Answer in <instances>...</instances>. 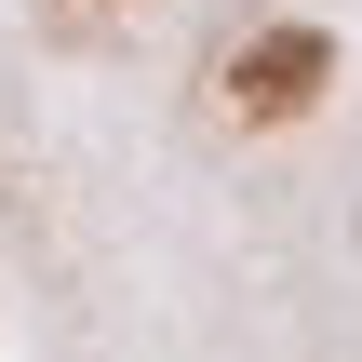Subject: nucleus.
Instances as JSON below:
<instances>
[{"label":"nucleus","instance_id":"f257e3e1","mask_svg":"<svg viewBox=\"0 0 362 362\" xmlns=\"http://www.w3.org/2000/svg\"><path fill=\"white\" fill-rule=\"evenodd\" d=\"M215 94H228V121H242V134H282V121H309V107L336 94V27H309V13L255 27V40L215 67Z\"/></svg>","mask_w":362,"mask_h":362}]
</instances>
